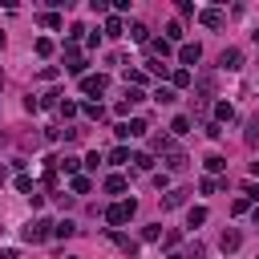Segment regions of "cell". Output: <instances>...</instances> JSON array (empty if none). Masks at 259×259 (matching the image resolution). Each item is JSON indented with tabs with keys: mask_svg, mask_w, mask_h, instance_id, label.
<instances>
[{
	"mask_svg": "<svg viewBox=\"0 0 259 259\" xmlns=\"http://www.w3.org/2000/svg\"><path fill=\"white\" fill-rule=\"evenodd\" d=\"M16 190H20V194H28V198L36 194V190H32V178H28V174H20V178H16Z\"/></svg>",
	"mask_w": 259,
	"mask_h": 259,
	"instance_id": "f1b7e54d",
	"label": "cell"
},
{
	"mask_svg": "<svg viewBox=\"0 0 259 259\" xmlns=\"http://www.w3.org/2000/svg\"><path fill=\"white\" fill-rule=\"evenodd\" d=\"M219 65H223L227 73H239V69H243V53H239V49H223V57H219Z\"/></svg>",
	"mask_w": 259,
	"mask_h": 259,
	"instance_id": "5b68a950",
	"label": "cell"
},
{
	"mask_svg": "<svg viewBox=\"0 0 259 259\" xmlns=\"http://www.w3.org/2000/svg\"><path fill=\"white\" fill-rule=\"evenodd\" d=\"M0 49H4V32H0Z\"/></svg>",
	"mask_w": 259,
	"mask_h": 259,
	"instance_id": "ee69618b",
	"label": "cell"
},
{
	"mask_svg": "<svg viewBox=\"0 0 259 259\" xmlns=\"http://www.w3.org/2000/svg\"><path fill=\"white\" fill-rule=\"evenodd\" d=\"M223 166H227V158H223V154H210V158H206V170H210V174H219Z\"/></svg>",
	"mask_w": 259,
	"mask_h": 259,
	"instance_id": "83f0119b",
	"label": "cell"
},
{
	"mask_svg": "<svg viewBox=\"0 0 259 259\" xmlns=\"http://www.w3.org/2000/svg\"><path fill=\"white\" fill-rule=\"evenodd\" d=\"M239 243H243V235L231 227V231H223L219 235V247H223V255H231V251H239Z\"/></svg>",
	"mask_w": 259,
	"mask_h": 259,
	"instance_id": "8992f818",
	"label": "cell"
},
{
	"mask_svg": "<svg viewBox=\"0 0 259 259\" xmlns=\"http://www.w3.org/2000/svg\"><path fill=\"white\" fill-rule=\"evenodd\" d=\"M57 170H65V174H77V170H81V162H77V158H57Z\"/></svg>",
	"mask_w": 259,
	"mask_h": 259,
	"instance_id": "484cf974",
	"label": "cell"
},
{
	"mask_svg": "<svg viewBox=\"0 0 259 259\" xmlns=\"http://www.w3.org/2000/svg\"><path fill=\"white\" fill-rule=\"evenodd\" d=\"M231 117H235V105H231V101H219V105H214V121L223 125V121H231Z\"/></svg>",
	"mask_w": 259,
	"mask_h": 259,
	"instance_id": "8fae6325",
	"label": "cell"
},
{
	"mask_svg": "<svg viewBox=\"0 0 259 259\" xmlns=\"http://www.w3.org/2000/svg\"><path fill=\"white\" fill-rule=\"evenodd\" d=\"M113 134H117L121 142H125V138H142V134H146V121L134 117V121H125V125H113Z\"/></svg>",
	"mask_w": 259,
	"mask_h": 259,
	"instance_id": "277c9868",
	"label": "cell"
},
{
	"mask_svg": "<svg viewBox=\"0 0 259 259\" xmlns=\"http://www.w3.org/2000/svg\"><path fill=\"white\" fill-rule=\"evenodd\" d=\"M36 101H40V109H57V105H61V93L53 89V93H45V97H36Z\"/></svg>",
	"mask_w": 259,
	"mask_h": 259,
	"instance_id": "cb8c5ba5",
	"label": "cell"
},
{
	"mask_svg": "<svg viewBox=\"0 0 259 259\" xmlns=\"http://www.w3.org/2000/svg\"><path fill=\"white\" fill-rule=\"evenodd\" d=\"M206 223V206H190V214H186V227H202Z\"/></svg>",
	"mask_w": 259,
	"mask_h": 259,
	"instance_id": "ac0fdd59",
	"label": "cell"
},
{
	"mask_svg": "<svg viewBox=\"0 0 259 259\" xmlns=\"http://www.w3.org/2000/svg\"><path fill=\"white\" fill-rule=\"evenodd\" d=\"M130 162H134V166H138V170H150V166H154V158H150V154H134V158H130Z\"/></svg>",
	"mask_w": 259,
	"mask_h": 259,
	"instance_id": "e575fe53",
	"label": "cell"
},
{
	"mask_svg": "<svg viewBox=\"0 0 259 259\" xmlns=\"http://www.w3.org/2000/svg\"><path fill=\"white\" fill-rule=\"evenodd\" d=\"M109 239H113V243H117V247H121V251H125V255H130V259H134V255H138V243H134V239H130V235H121V231H109Z\"/></svg>",
	"mask_w": 259,
	"mask_h": 259,
	"instance_id": "52a82bcc",
	"label": "cell"
},
{
	"mask_svg": "<svg viewBox=\"0 0 259 259\" xmlns=\"http://www.w3.org/2000/svg\"><path fill=\"white\" fill-rule=\"evenodd\" d=\"M134 210H138V202H134V198H121V202H113V206L105 210V223H109V231H117L121 223H130V219H134Z\"/></svg>",
	"mask_w": 259,
	"mask_h": 259,
	"instance_id": "6da1fadb",
	"label": "cell"
},
{
	"mask_svg": "<svg viewBox=\"0 0 259 259\" xmlns=\"http://www.w3.org/2000/svg\"><path fill=\"white\" fill-rule=\"evenodd\" d=\"M53 235H57V239H69V235H77L73 219H61V223H53Z\"/></svg>",
	"mask_w": 259,
	"mask_h": 259,
	"instance_id": "5bb4252c",
	"label": "cell"
},
{
	"mask_svg": "<svg viewBox=\"0 0 259 259\" xmlns=\"http://www.w3.org/2000/svg\"><path fill=\"white\" fill-rule=\"evenodd\" d=\"M198 20H202L206 28H223V12H219V8H202V12H198Z\"/></svg>",
	"mask_w": 259,
	"mask_h": 259,
	"instance_id": "ba28073f",
	"label": "cell"
},
{
	"mask_svg": "<svg viewBox=\"0 0 259 259\" xmlns=\"http://www.w3.org/2000/svg\"><path fill=\"white\" fill-rule=\"evenodd\" d=\"M81 113H85L89 121H101V117H105V109H101V105H93V101H89V105H81Z\"/></svg>",
	"mask_w": 259,
	"mask_h": 259,
	"instance_id": "d4e9b609",
	"label": "cell"
},
{
	"mask_svg": "<svg viewBox=\"0 0 259 259\" xmlns=\"http://www.w3.org/2000/svg\"><path fill=\"white\" fill-rule=\"evenodd\" d=\"M150 53L166 61V57H170V40H166V36H162V40H150Z\"/></svg>",
	"mask_w": 259,
	"mask_h": 259,
	"instance_id": "d6986e66",
	"label": "cell"
},
{
	"mask_svg": "<svg viewBox=\"0 0 259 259\" xmlns=\"http://www.w3.org/2000/svg\"><path fill=\"white\" fill-rule=\"evenodd\" d=\"M219 186H227V182H214V178H202V182H198V190H202V194H214Z\"/></svg>",
	"mask_w": 259,
	"mask_h": 259,
	"instance_id": "d590c367",
	"label": "cell"
},
{
	"mask_svg": "<svg viewBox=\"0 0 259 259\" xmlns=\"http://www.w3.org/2000/svg\"><path fill=\"white\" fill-rule=\"evenodd\" d=\"M186 166V154L182 150H166V170H182Z\"/></svg>",
	"mask_w": 259,
	"mask_h": 259,
	"instance_id": "7c38bea8",
	"label": "cell"
},
{
	"mask_svg": "<svg viewBox=\"0 0 259 259\" xmlns=\"http://www.w3.org/2000/svg\"><path fill=\"white\" fill-rule=\"evenodd\" d=\"M243 142H247V146H255V142H259V117H251V121H247V134H243Z\"/></svg>",
	"mask_w": 259,
	"mask_h": 259,
	"instance_id": "7402d4cb",
	"label": "cell"
},
{
	"mask_svg": "<svg viewBox=\"0 0 259 259\" xmlns=\"http://www.w3.org/2000/svg\"><path fill=\"white\" fill-rule=\"evenodd\" d=\"M190 85V69H174L170 73V89H186Z\"/></svg>",
	"mask_w": 259,
	"mask_h": 259,
	"instance_id": "30bf717a",
	"label": "cell"
},
{
	"mask_svg": "<svg viewBox=\"0 0 259 259\" xmlns=\"http://www.w3.org/2000/svg\"><path fill=\"white\" fill-rule=\"evenodd\" d=\"M243 194H247V202H251V198L259 202V186H255V182H243Z\"/></svg>",
	"mask_w": 259,
	"mask_h": 259,
	"instance_id": "f35d334b",
	"label": "cell"
},
{
	"mask_svg": "<svg viewBox=\"0 0 259 259\" xmlns=\"http://www.w3.org/2000/svg\"><path fill=\"white\" fill-rule=\"evenodd\" d=\"M4 182H8V166H0V186H4Z\"/></svg>",
	"mask_w": 259,
	"mask_h": 259,
	"instance_id": "60d3db41",
	"label": "cell"
},
{
	"mask_svg": "<svg viewBox=\"0 0 259 259\" xmlns=\"http://www.w3.org/2000/svg\"><path fill=\"white\" fill-rule=\"evenodd\" d=\"M186 202V190H170L166 198H162V210H174V206H182Z\"/></svg>",
	"mask_w": 259,
	"mask_h": 259,
	"instance_id": "4fadbf2b",
	"label": "cell"
},
{
	"mask_svg": "<svg viewBox=\"0 0 259 259\" xmlns=\"http://www.w3.org/2000/svg\"><path fill=\"white\" fill-rule=\"evenodd\" d=\"M198 57H202V49H198V45H182V49H178V61H182V65H194Z\"/></svg>",
	"mask_w": 259,
	"mask_h": 259,
	"instance_id": "9c48e42d",
	"label": "cell"
},
{
	"mask_svg": "<svg viewBox=\"0 0 259 259\" xmlns=\"http://www.w3.org/2000/svg\"><path fill=\"white\" fill-rule=\"evenodd\" d=\"M49 235H53V223H49V219H32V223L24 227V239H28V243H45Z\"/></svg>",
	"mask_w": 259,
	"mask_h": 259,
	"instance_id": "3957f363",
	"label": "cell"
},
{
	"mask_svg": "<svg viewBox=\"0 0 259 259\" xmlns=\"http://www.w3.org/2000/svg\"><path fill=\"white\" fill-rule=\"evenodd\" d=\"M130 40H138V45H150V28H146V24H130Z\"/></svg>",
	"mask_w": 259,
	"mask_h": 259,
	"instance_id": "2e32d148",
	"label": "cell"
},
{
	"mask_svg": "<svg viewBox=\"0 0 259 259\" xmlns=\"http://www.w3.org/2000/svg\"><path fill=\"white\" fill-rule=\"evenodd\" d=\"M105 89H109V77H105V73H85V77H81V93L97 97V93H105Z\"/></svg>",
	"mask_w": 259,
	"mask_h": 259,
	"instance_id": "7a4b0ae2",
	"label": "cell"
},
{
	"mask_svg": "<svg viewBox=\"0 0 259 259\" xmlns=\"http://www.w3.org/2000/svg\"><path fill=\"white\" fill-rule=\"evenodd\" d=\"M251 227H259V206H255V210H251Z\"/></svg>",
	"mask_w": 259,
	"mask_h": 259,
	"instance_id": "ab89813d",
	"label": "cell"
},
{
	"mask_svg": "<svg viewBox=\"0 0 259 259\" xmlns=\"http://www.w3.org/2000/svg\"><path fill=\"white\" fill-rule=\"evenodd\" d=\"M190 101H194V113H206V93H194Z\"/></svg>",
	"mask_w": 259,
	"mask_h": 259,
	"instance_id": "8d00e7d4",
	"label": "cell"
},
{
	"mask_svg": "<svg viewBox=\"0 0 259 259\" xmlns=\"http://www.w3.org/2000/svg\"><path fill=\"white\" fill-rule=\"evenodd\" d=\"M57 109H61V113H65V117H77V113H81V105H77V101H61V105H57Z\"/></svg>",
	"mask_w": 259,
	"mask_h": 259,
	"instance_id": "1f68e13d",
	"label": "cell"
},
{
	"mask_svg": "<svg viewBox=\"0 0 259 259\" xmlns=\"http://www.w3.org/2000/svg\"><path fill=\"white\" fill-rule=\"evenodd\" d=\"M142 239H146V243H158V239H162V231H158V227H146V231H142Z\"/></svg>",
	"mask_w": 259,
	"mask_h": 259,
	"instance_id": "74e56055",
	"label": "cell"
},
{
	"mask_svg": "<svg viewBox=\"0 0 259 259\" xmlns=\"http://www.w3.org/2000/svg\"><path fill=\"white\" fill-rule=\"evenodd\" d=\"M109 162H113V166H121V162H130V150H125V146H117V150L109 154Z\"/></svg>",
	"mask_w": 259,
	"mask_h": 259,
	"instance_id": "836d02e7",
	"label": "cell"
},
{
	"mask_svg": "<svg viewBox=\"0 0 259 259\" xmlns=\"http://www.w3.org/2000/svg\"><path fill=\"white\" fill-rule=\"evenodd\" d=\"M170 259H182V251H170Z\"/></svg>",
	"mask_w": 259,
	"mask_h": 259,
	"instance_id": "b9f144b4",
	"label": "cell"
},
{
	"mask_svg": "<svg viewBox=\"0 0 259 259\" xmlns=\"http://www.w3.org/2000/svg\"><path fill=\"white\" fill-rule=\"evenodd\" d=\"M166 40H182V24H178V20L166 24Z\"/></svg>",
	"mask_w": 259,
	"mask_h": 259,
	"instance_id": "4dcf8cb0",
	"label": "cell"
},
{
	"mask_svg": "<svg viewBox=\"0 0 259 259\" xmlns=\"http://www.w3.org/2000/svg\"><path fill=\"white\" fill-rule=\"evenodd\" d=\"M186 130H190V117H174L170 121V134H186Z\"/></svg>",
	"mask_w": 259,
	"mask_h": 259,
	"instance_id": "d6a6232c",
	"label": "cell"
},
{
	"mask_svg": "<svg viewBox=\"0 0 259 259\" xmlns=\"http://www.w3.org/2000/svg\"><path fill=\"white\" fill-rule=\"evenodd\" d=\"M154 101H158V105H170V101H174V89H170V85H158V89H154Z\"/></svg>",
	"mask_w": 259,
	"mask_h": 259,
	"instance_id": "ffe728a7",
	"label": "cell"
},
{
	"mask_svg": "<svg viewBox=\"0 0 259 259\" xmlns=\"http://www.w3.org/2000/svg\"><path fill=\"white\" fill-rule=\"evenodd\" d=\"M69 186H73V194H89V186H93V182H89L85 174H73V182H69Z\"/></svg>",
	"mask_w": 259,
	"mask_h": 259,
	"instance_id": "44dd1931",
	"label": "cell"
},
{
	"mask_svg": "<svg viewBox=\"0 0 259 259\" xmlns=\"http://www.w3.org/2000/svg\"><path fill=\"white\" fill-rule=\"evenodd\" d=\"M251 36H255V45H259V28H255V32H251Z\"/></svg>",
	"mask_w": 259,
	"mask_h": 259,
	"instance_id": "7bdbcfd3",
	"label": "cell"
},
{
	"mask_svg": "<svg viewBox=\"0 0 259 259\" xmlns=\"http://www.w3.org/2000/svg\"><path fill=\"white\" fill-rule=\"evenodd\" d=\"M121 32H125L121 16H105V36H121Z\"/></svg>",
	"mask_w": 259,
	"mask_h": 259,
	"instance_id": "9a60e30c",
	"label": "cell"
},
{
	"mask_svg": "<svg viewBox=\"0 0 259 259\" xmlns=\"http://www.w3.org/2000/svg\"><path fill=\"white\" fill-rule=\"evenodd\" d=\"M32 49H36V57H53V49H57V45H53L49 36H40V40H36Z\"/></svg>",
	"mask_w": 259,
	"mask_h": 259,
	"instance_id": "603a6c76",
	"label": "cell"
},
{
	"mask_svg": "<svg viewBox=\"0 0 259 259\" xmlns=\"http://www.w3.org/2000/svg\"><path fill=\"white\" fill-rule=\"evenodd\" d=\"M105 190H109V194H125V178H121V174H109V178H105Z\"/></svg>",
	"mask_w": 259,
	"mask_h": 259,
	"instance_id": "e0dca14e",
	"label": "cell"
},
{
	"mask_svg": "<svg viewBox=\"0 0 259 259\" xmlns=\"http://www.w3.org/2000/svg\"><path fill=\"white\" fill-rule=\"evenodd\" d=\"M125 81H130V89H138V85H146V73H142V69H130Z\"/></svg>",
	"mask_w": 259,
	"mask_h": 259,
	"instance_id": "4316f807",
	"label": "cell"
},
{
	"mask_svg": "<svg viewBox=\"0 0 259 259\" xmlns=\"http://www.w3.org/2000/svg\"><path fill=\"white\" fill-rule=\"evenodd\" d=\"M40 24H45V28H61V16H57V12H40Z\"/></svg>",
	"mask_w": 259,
	"mask_h": 259,
	"instance_id": "f546056e",
	"label": "cell"
}]
</instances>
